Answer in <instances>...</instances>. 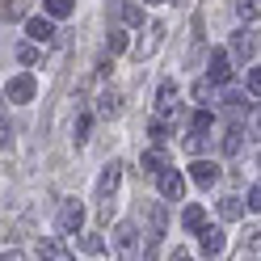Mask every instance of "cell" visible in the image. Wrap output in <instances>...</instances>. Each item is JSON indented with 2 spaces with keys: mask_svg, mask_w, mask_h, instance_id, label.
I'll list each match as a JSON object with an SVG mask.
<instances>
[{
  "mask_svg": "<svg viewBox=\"0 0 261 261\" xmlns=\"http://www.w3.org/2000/svg\"><path fill=\"white\" fill-rule=\"evenodd\" d=\"M219 215H223V219H240V198H232V194L219 198Z\"/></svg>",
  "mask_w": 261,
  "mask_h": 261,
  "instance_id": "obj_21",
  "label": "cell"
},
{
  "mask_svg": "<svg viewBox=\"0 0 261 261\" xmlns=\"http://www.w3.org/2000/svg\"><path fill=\"white\" fill-rule=\"evenodd\" d=\"M253 51H257V38H253V34H244V30H240V34L232 38V55H240V59H249Z\"/></svg>",
  "mask_w": 261,
  "mask_h": 261,
  "instance_id": "obj_14",
  "label": "cell"
},
{
  "mask_svg": "<svg viewBox=\"0 0 261 261\" xmlns=\"http://www.w3.org/2000/svg\"><path fill=\"white\" fill-rule=\"evenodd\" d=\"M194 97H198V101H206V97H211V76H206V80H198V85H194Z\"/></svg>",
  "mask_w": 261,
  "mask_h": 261,
  "instance_id": "obj_28",
  "label": "cell"
},
{
  "mask_svg": "<svg viewBox=\"0 0 261 261\" xmlns=\"http://www.w3.org/2000/svg\"><path fill=\"white\" fill-rule=\"evenodd\" d=\"M160 38H165V25H152V30H148V42H139V59L152 55L156 46H160Z\"/></svg>",
  "mask_w": 261,
  "mask_h": 261,
  "instance_id": "obj_18",
  "label": "cell"
},
{
  "mask_svg": "<svg viewBox=\"0 0 261 261\" xmlns=\"http://www.w3.org/2000/svg\"><path fill=\"white\" fill-rule=\"evenodd\" d=\"M122 17H126V25H139V21H143V9H139V5H126Z\"/></svg>",
  "mask_w": 261,
  "mask_h": 261,
  "instance_id": "obj_25",
  "label": "cell"
},
{
  "mask_svg": "<svg viewBox=\"0 0 261 261\" xmlns=\"http://www.w3.org/2000/svg\"><path fill=\"white\" fill-rule=\"evenodd\" d=\"M5 261H25V257H21L17 249H5Z\"/></svg>",
  "mask_w": 261,
  "mask_h": 261,
  "instance_id": "obj_32",
  "label": "cell"
},
{
  "mask_svg": "<svg viewBox=\"0 0 261 261\" xmlns=\"http://www.w3.org/2000/svg\"><path fill=\"white\" fill-rule=\"evenodd\" d=\"M118 51H126V34L114 30V34H110V55H118Z\"/></svg>",
  "mask_w": 261,
  "mask_h": 261,
  "instance_id": "obj_27",
  "label": "cell"
},
{
  "mask_svg": "<svg viewBox=\"0 0 261 261\" xmlns=\"http://www.w3.org/2000/svg\"><path fill=\"white\" fill-rule=\"evenodd\" d=\"M240 148H244V130H240V126H227V135H223V152H227V156H236Z\"/></svg>",
  "mask_w": 261,
  "mask_h": 261,
  "instance_id": "obj_17",
  "label": "cell"
},
{
  "mask_svg": "<svg viewBox=\"0 0 261 261\" xmlns=\"http://www.w3.org/2000/svg\"><path fill=\"white\" fill-rule=\"evenodd\" d=\"M34 76H13L9 85H5V101H17V106H25L30 97H34Z\"/></svg>",
  "mask_w": 261,
  "mask_h": 261,
  "instance_id": "obj_2",
  "label": "cell"
},
{
  "mask_svg": "<svg viewBox=\"0 0 261 261\" xmlns=\"http://www.w3.org/2000/svg\"><path fill=\"white\" fill-rule=\"evenodd\" d=\"M249 93H261V68L249 72Z\"/></svg>",
  "mask_w": 261,
  "mask_h": 261,
  "instance_id": "obj_30",
  "label": "cell"
},
{
  "mask_svg": "<svg viewBox=\"0 0 261 261\" xmlns=\"http://www.w3.org/2000/svg\"><path fill=\"white\" fill-rule=\"evenodd\" d=\"M139 165L148 169V173H165V169H169V160H165V152H160V143H156V148H148V152L139 156Z\"/></svg>",
  "mask_w": 261,
  "mask_h": 261,
  "instance_id": "obj_13",
  "label": "cell"
},
{
  "mask_svg": "<svg viewBox=\"0 0 261 261\" xmlns=\"http://www.w3.org/2000/svg\"><path fill=\"white\" fill-rule=\"evenodd\" d=\"M190 177H194V186L211 190V186L219 181V165H211V160H198V165H190Z\"/></svg>",
  "mask_w": 261,
  "mask_h": 261,
  "instance_id": "obj_7",
  "label": "cell"
},
{
  "mask_svg": "<svg viewBox=\"0 0 261 261\" xmlns=\"http://www.w3.org/2000/svg\"><path fill=\"white\" fill-rule=\"evenodd\" d=\"M249 206H253V211H261V181L249 190Z\"/></svg>",
  "mask_w": 261,
  "mask_h": 261,
  "instance_id": "obj_31",
  "label": "cell"
},
{
  "mask_svg": "<svg viewBox=\"0 0 261 261\" xmlns=\"http://www.w3.org/2000/svg\"><path fill=\"white\" fill-rule=\"evenodd\" d=\"M227 80H232V55L211 51V85H227Z\"/></svg>",
  "mask_w": 261,
  "mask_h": 261,
  "instance_id": "obj_6",
  "label": "cell"
},
{
  "mask_svg": "<svg viewBox=\"0 0 261 261\" xmlns=\"http://www.w3.org/2000/svg\"><path fill=\"white\" fill-rule=\"evenodd\" d=\"M80 223H85V206H80L76 198H63V206H59V232L63 236H76Z\"/></svg>",
  "mask_w": 261,
  "mask_h": 261,
  "instance_id": "obj_1",
  "label": "cell"
},
{
  "mask_svg": "<svg viewBox=\"0 0 261 261\" xmlns=\"http://www.w3.org/2000/svg\"><path fill=\"white\" fill-rule=\"evenodd\" d=\"M114 244H118L122 257H130V249H135V223H118L114 227Z\"/></svg>",
  "mask_w": 261,
  "mask_h": 261,
  "instance_id": "obj_10",
  "label": "cell"
},
{
  "mask_svg": "<svg viewBox=\"0 0 261 261\" xmlns=\"http://www.w3.org/2000/svg\"><path fill=\"white\" fill-rule=\"evenodd\" d=\"M17 59H21V63H34L38 51H34V46H17Z\"/></svg>",
  "mask_w": 261,
  "mask_h": 261,
  "instance_id": "obj_29",
  "label": "cell"
},
{
  "mask_svg": "<svg viewBox=\"0 0 261 261\" xmlns=\"http://www.w3.org/2000/svg\"><path fill=\"white\" fill-rule=\"evenodd\" d=\"M156 186H160V194H165V198H181L186 194V177L177 173V169H165V173H156Z\"/></svg>",
  "mask_w": 261,
  "mask_h": 261,
  "instance_id": "obj_4",
  "label": "cell"
},
{
  "mask_svg": "<svg viewBox=\"0 0 261 261\" xmlns=\"http://www.w3.org/2000/svg\"><path fill=\"white\" fill-rule=\"evenodd\" d=\"M42 9L51 13V17H68V13H72L76 5H72V0H42Z\"/></svg>",
  "mask_w": 261,
  "mask_h": 261,
  "instance_id": "obj_20",
  "label": "cell"
},
{
  "mask_svg": "<svg viewBox=\"0 0 261 261\" xmlns=\"http://www.w3.org/2000/svg\"><path fill=\"white\" fill-rule=\"evenodd\" d=\"M38 257H42V261H76L72 249H68L59 236H42V240H38Z\"/></svg>",
  "mask_w": 261,
  "mask_h": 261,
  "instance_id": "obj_3",
  "label": "cell"
},
{
  "mask_svg": "<svg viewBox=\"0 0 261 261\" xmlns=\"http://www.w3.org/2000/svg\"><path fill=\"white\" fill-rule=\"evenodd\" d=\"M253 122H257V130H261V110H257V118H253Z\"/></svg>",
  "mask_w": 261,
  "mask_h": 261,
  "instance_id": "obj_34",
  "label": "cell"
},
{
  "mask_svg": "<svg viewBox=\"0 0 261 261\" xmlns=\"http://www.w3.org/2000/svg\"><path fill=\"white\" fill-rule=\"evenodd\" d=\"M169 261H194V257H190V253H186V249H177V253H173V257H169Z\"/></svg>",
  "mask_w": 261,
  "mask_h": 261,
  "instance_id": "obj_33",
  "label": "cell"
},
{
  "mask_svg": "<svg viewBox=\"0 0 261 261\" xmlns=\"http://www.w3.org/2000/svg\"><path fill=\"white\" fill-rule=\"evenodd\" d=\"M89 122H93L89 114H80V118H76V126H72V139H76V143H85V139H89Z\"/></svg>",
  "mask_w": 261,
  "mask_h": 261,
  "instance_id": "obj_22",
  "label": "cell"
},
{
  "mask_svg": "<svg viewBox=\"0 0 261 261\" xmlns=\"http://www.w3.org/2000/svg\"><path fill=\"white\" fill-rule=\"evenodd\" d=\"M148 135H152V143H165V139H169V126L160 122V118H152V122H148Z\"/></svg>",
  "mask_w": 261,
  "mask_h": 261,
  "instance_id": "obj_23",
  "label": "cell"
},
{
  "mask_svg": "<svg viewBox=\"0 0 261 261\" xmlns=\"http://www.w3.org/2000/svg\"><path fill=\"white\" fill-rule=\"evenodd\" d=\"M156 110H160V114H173V110H177V85H173V80H165V85H160Z\"/></svg>",
  "mask_w": 261,
  "mask_h": 261,
  "instance_id": "obj_12",
  "label": "cell"
},
{
  "mask_svg": "<svg viewBox=\"0 0 261 261\" xmlns=\"http://www.w3.org/2000/svg\"><path fill=\"white\" fill-rule=\"evenodd\" d=\"M202 219H206V211H202V206H186L181 227H186V232H202Z\"/></svg>",
  "mask_w": 261,
  "mask_h": 261,
  "instance_id": "obj_16",
  "label": "cell"
},
{
  "mask_svg": "<svg viewBox=\"0 0 261 261\" xmlns=\"http://www.w3.org/2000/svg\"><path fill=\"white\" fill-rule=\"evenodd\" d=\"M114 190H118V165H106V173L97 177V198L110 202V198H114Z\"/></svg>",
  "mask_w": 261,
  "mask_h": 261,
  "instance_id": "obj_8",
  "label": "cell"
},
{
  "mask_svg": "<svg viewBox=\"0 0 261 261\" xmlns=\"http://www.w3.org/2000/svg\"><path fill=\"white\" fill-rule=\"evenodd\" d=\"M25 34L34 38V42H51L55 38V25H51V17H34V21L25 25Z\"/></svg>",
  "mask_w": 261,
  "mask_h": 261,
  "instance_id": "obj_11",
  "label": "cell"
},
{
  "mask_svg": "<svg viewBox=\"0 0 261 261\" xmlns=\"http://www.w3.org/2000/svg\"><path fill=\"white\" fill-rule=\"evenodd\" d=\"M198 244H202V257H219L227 249V236L219 232V227H202L198 232Z\"/></svg>",
  "mask_w": 261,
  "mask_h": 261,
  "instance_id": "obj_5",
  "label": "cell"
},
{
  "mask_svg": "<svg viewBox=\"0 0 261 261\" xmlns=\"http://www.w3.org/2000/svg\"><path fill=\"white\" fill-rule=\"evenodd\" d=\"M122 110V101H118V93H101L97 97V114H101V118H114V114Z\"/></svg>",
  "mask_w": 261,
  "mask_h": 261,
  "instance_id": "obj_15",
  "label": "cell"
},
{
  "mask_svg": "<svg viewBox=\"0 0 261 261\" xmlns=\"http://www.w3.org/2000/svg\"><path fill=\"white\" fill-rule=\"evenodd\" d=\"M244 249H249V253H261V227H249V232H244Z\"/></svg>",
  "mask_w": 261,
  "mask_h": 261,
  "instance_id": "obj_24",
  "label": "cell"
},
{
  "mask_svg": "<svg viewBox=\"0 0 261 261\" xmlns=\"http://www.w3.org/2000/svg\"><path fill=\"white\" fill-rule=\"evenodd\" d=\"M80 249L85 253H101V236H80Z\"/></svg>",
  "mask_w": 261,
  "mask_h": 261,
  "instance_id": "obj_26",
  "label": "cell"
},
{
  "mask_svg": "<svg viewBox=\"0 0 261 261\" xmlns=\"http://www.w3.org/2000/svg\"><path fill=\"white\" fill-rule=\"evenodd\" d=\"M160 236H165V211L160 202H148V244H156Z\"/></svg>",
  "mask_w": 261,
  "mask_h": 261,
  "instance_id": "obj_9",
  "label": "cell"
},
{
  "mask_svg": "<svg viewBox=\"0 0 261 261\" xmlns=\"http://www.w3.org/2000/svg\"><path fill=\"white\" fill-rule=\"evenodd\" d=\"M211 122H215V114H211V110H198V114L190 118V130H194V135H202V130H211Z\"/></svg>",
  "mask_w": 261,
  "mask_h": 261,
  "instance_id": "obj_19",
  "label": "cell"
}]
</instances>
